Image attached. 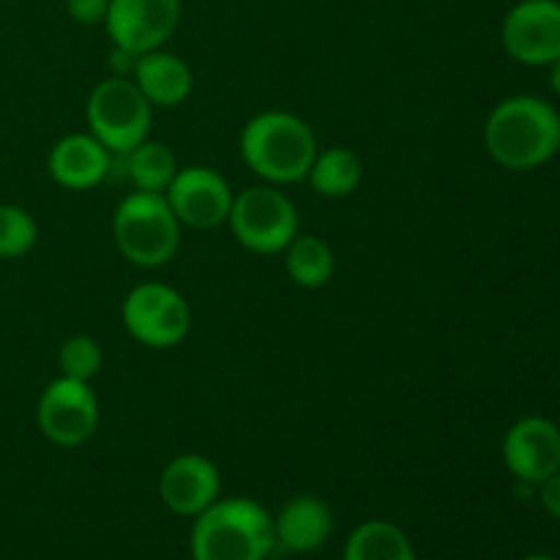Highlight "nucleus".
<instances>
[{"mask_svg":"<svg viewBox=\"0 0 560 560\" xmlns=\"http://www.w3.org/2000/svg\"><path fill=\"white\" fill-rule=\"evenodd\" d=\"M506 52L525 66H552L560 58L558 0H520L501 27Z\"/></svg>","mask_w":560,"mask_h":560,"instance_id":"nucleus-9","label":"nucleus"},{"mask_svg":"<svg viewBox=\"0 0 560 560\" xmlns=\"http://www.w3.org/2000/svg\"><path fill=\"white\" fill-rule=\"evenodd\" d=\"M342 560H416V552L399 525L370 520L348 536Z\"/></svg>","mask_w":560,"mask_h":560,"instance_id":"nucleus-18","label":"nucleus"},{"mask_svg":"<svg viewBox=\"0 0 560 560\" xmlns=\"http://www.w3.org/2000/svg\"><path fill=\"white\" fill-rule=\"evenodd\" d=\"M228 224L244 249L255 255H277L299 235V211L273 184L249 186L233 197Z\"/></svg>","mask_w":560,"mask_h":560,"instance_id":"nucleus-6","label":"nucleus"},{"mask_svg":"<svg viewBox=\"0 0 560 560\" xmlns=\"http://www.w3.org/2000/svg\"><path fill=\"white\" fill-rule=\"evenodd\" d=\"M102 348L93 337L88 334H77V337L66 339L60 345L58 353V364H60V375L63 377H74V381H91V377L98 375L102 370Z\"/></svg>","mask_w":560,"mask_h":560,"instance_id":"nucleus-22","label":"nucleus"},{"mask_svg":"<svg viewBox=\"0 0 560 560\" xmlns=\"http://www.w3.org/2000/svg\"><path fill=\"white\" fill-rule=\"evenodd\" d=\"M164 197L180 224L195 230H213L228 222L235 195L217 170L178 167Z\"/></svg>","mask_w":560,"mask_h":560,"instance_id":"nucleus-11","label":"nucleus"},{"mask_svg":"<svg viewBox=\"0 0 560 560\" xmlns=\"http://www.w3.org/2000/svg\"><path fill=\"white\" fill-rule=\"evenodd\" d=\"M284 266H288V277L299 288L317 290L331 282L337 262H334V252L326 241L317 235L299 233L284 249Z\"/></svg>","mask_w":560,"mask_h":560,"instance_id":"nucleus-19","label":"nucleus"},{"mask_svg":"<svg viewBox=\"0 0 560 560\" xmlns=\"http://www.w3.org/2000/svg\"><path fill=\"white\" fill-rule=\"evenodd\" d=\"M364 178V164L361 156L350 148H326V151H317L315 162H312L310 180L312 189L323 197H348L353 195L361 186Z\"/></svg>","mask_w":560,"mask_h":560,"instance_id":"nucleus-17","label":"nucleus"},{"mask_svg":"<svg viewBox=\"0 0 560 560\" xmlns=\"http://www.w3.org/2000/svg\"><path fill=\"white\" fill-rule=\"evenodd\" d=\"M241 156L246 167L268 184H299L310 175L317 156L315 131L299 115L266 109L241 131Z\"/></svg>","mask_w":560,"mask_h":560,"instance_id":"nucleus-2","label":"nucleus"},{"mask_svg":"<svg viewBox=\"0 0 560 560\" xmlns=\"http://www.w3.org/2000/svg\"><path fill=\"white\" fill-rule=\"evenodd\" d=\"M88 126L91 135L109 153H129L148 140L153 120V104L142 96L131 77H107L88 96Z\"/></svg>","mask_w":560,"mask_h":560,"instance_id":"nucleus-5","label":"nucleus"},{"mask_svg":"<svg viewBox=\"0 0 560 560\" xmlns=\"http://www.w3.org/2000/svg\"><path fill=\"white\" fill-rule=\"evenodd\" d=\"M38 430L49 443L63 448L91 441L98 427V399L85 381L63 377L49 383L36 405Z\"/></svg>","mask_w":560,"mask_h":560,"instance_id":"nucleus-8","label":"nucleus"},{"mask_svg":"<svg viewBox=\"0 0 560 560\" xmlns=\"http://www.w3.org/2000/svg\"><path fill=\"white\" fill-rule=\"evenodd\" d=\"M69 9V16L77 22V25H102L107 20L109 0H69L66 3Z\"/></svg>","mask_w":560,"mask_h":560,"instance_id":"nucleus-23","label":"nucleus"},{"mask_svg":"<svg viewBox=\"0 0 560 560\" xmlns=\"http://www.w3.org/2000/svg\"><path fill=\"white\" fill-rule=\"evenodd\" d=\"M113 167V153L93 135H69L49 151L47 170L55 184L85 191L102 184Z\"/></svg>","mask_w":560,"mask_h":560,"instance_id":"nucleus-14","label":"nucleus"},{"mask_svg":"<svg viewBox=\"0 0 560 560\" xmlns=\"http://www.w3.org/2000/svg\"><path fill=\"white\" fill-rule=\"evenodd\" d=\"M523 560H560V558L547 556V552H536V556H528V558H523Z\"/></svg>","mask_w":560,"mask_h":560,"instance_id":"nucleus-27","label":"nucleus"},{"mask_svg":"<svg viewBox=\"0 0 560 560\" xmlns=\"http://www.w3.org/2000/svg\"><path fill=\"white\" fill-rule=\"evenodd\" d=\"M273 547V517L252 498H224L195 517V560H268Z\"/></svg>","mask_w":560,"mask_h":560,"instance_id":"nucleus-3","label":"nucleus"},{"mask_svg":"<svg viewBox=\"0 0 560 560\" xmlns=\"http://www.w3.org/2000/svg\"><path fill=\"white\" fill-rule=\"evenodd\" d=\"M126 156V175L135 184L137 191H159L164 195L167 186L173 184L175 173H178V162H175L173 151L164 142L142 140L140 145L131 148Z\"/></svg>","mask_w":560,"mask_h":560,"instance_id":"nucleus-20","label":"nucleus"},{"mask_svg":"<svg viewBox=\"0 0 560 560\" xmlns=\"http://www.w3.org/2000/svg\"><path fill=\"white\" fill-rule=\"evenodd\" d=\"M539 501L550 517L560 520V470L539 485Z\"/></svg>","mask_w":560,"mask_h":560,"instance_id":"nucleus-24","label":"nucleus"},{"mask_svg":"<svg viewBox=\"0 0 560 560\" xmlns=\"http://www.w3.org/2000/svg\"><path fill=\"white\" fill-rule=\"evenodd\" d=\"M38 224L25 208L0 202V257L16 260L36 246Z\"/></svg>","mask_w":560,"mask_h":560,"instance_id":"nucleus-21","label":"nucleus"},{"mask_svg":"<svg viewBox=\"0 0 560 560\" xmlns=\"http://www.w3.org/2000/svg\"><path fill=\"white\" fill-rule=\"evenodd\" d=\"M550 85H552V91L560 96V58L550 66Z\"/></svg>","mask_w":560,"mask_h":560,"instance_id":"nucleus-26","label":"nucleus"},{"mask_svg":"<svg viewBox=\"0 0 560 560\" xmlns=\"http://www.w3.org/2000/svg\"><path fill=\"white\" fill-rule=\"evenodd\" d=\"M485 145L506 170L541 167L560 148V115L539 96L503 98L485 124Z\"/></svg>","mask_w":560,"mask_h":560,"instance_id":"nucleus-1","label":"nucleus"},{"mask_svg":"<svg viewBox=\"0 0 560 560\" xmlns=\"http://www.w3.org/2000/svg\"><path fill=\"white\" fill-rule=\"evenodd\" d=\"M131 339L153 350L175 348L191 328V310L184 295L162 282L137 284L120 306Z\"/></svg>","mask_w":560,"mask_h":560,"instance_id":"nucleus-7","label":"nucleus"},{"mask_svg":"<svg viewBox=\"0 0 560 560\" xmlns=\"http://www.w3.org/2000/svg\"><path fill=\"white\" fill-rule=\"evenodd\" d=\"M334 530L331 509L317 495H295L273 517L277 545L288 552H315Z\"/></svg>","mask_w":560,"mask_h":560,"instance_id":"nucleus-15","label":"nucleus"},{"mask_svg":"<svg viewBox=\"0 0 560 560\" xmlns=\"http://www.w3.org/2000/svg\"><path fill=\"white\" fill-rule=\"evenodd\" d=\"M506 468L523 485L539 487L560 470V430L545 416H525L503 438Z\"/></svg>","mask_w":560,"mask_h":560,"instance_id":"nucleus-12","label":"nucleus"},{"mask_svg":"<svg viewBox=\"0 0 560 560\" xmlns=\"http://www.w3.org/2000/svg\"><path fill=\"white\" fill-rule=\"evenodd\" d=\"M131 80L137 82L142 96L153 107H178L189 98L191 85H195V77H191L186 60H180L173 52H162V49L140 55Z\"/></svg>","mask_w":560,"mask_h":560,"instance_id":"nucleus-16","label":"nucleus"},{"mask_svg":"<svg viewBox=\"0 0 560 560\" xmlns=\"http://www.w3.org/2000/svg\"><path fill=\"white\" fill-rule=\"evenodd\" d=\"M137 58H140V55H135V52H129V49H120V47H115L113 49V71H115V77H129V74H135V66H137Z\"/></svg>","mask_w":560,"mask_h":560,"instance_id":"nucleus-25","label":"nucleus"},{"mask_svg":"<svg viewBox=\"0 0 560 560\" xmlns=\"http://www.w3.org/2000/svg\"><path fill=\"white\" fill-rule=\"evenodd\" d=\"M180 22V0H109L107 27L115 47L145 55L159 49Z\"/></svg>","mask_w":560,"mask_h":560,"instance_id":"nucleus-10","label":"nucleus"},{"mask_svg":"<svg viewBox=\"0 0 560 560\" xmlns=\"http://www.w3.org/2000/svg\"><path fill=\"white\" fill-rule=\"evenodd\" d=\"M219 490H222L219 468L202 454H178L164 465L159 476L162 503L178 517H200L219 501Z\"/></svg>","mask_w":560,"mask_h":560,"instance_id":"nucleus-13","label":"nucleus"},{"mask_svg":"<svg viewBox=\"0 0 560 560\" xmlns=\"http://www.w3.org/2000/svg\"><path fill=\"white\" fill-rule=\"evenodd\" d=\"M115 246L140 268H162L175 257L180 244V222L159 191H131L115 208Z\"/></svg>","mask_w":560,"mask_h":560,"instance_id":"nucleus-4","label":"nucleus"}]
</instances>
